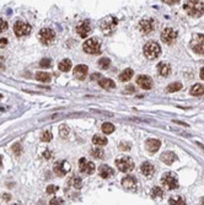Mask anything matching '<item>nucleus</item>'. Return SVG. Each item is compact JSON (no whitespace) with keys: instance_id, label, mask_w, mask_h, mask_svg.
Wrapping results in <instances>:
<instances>
[{"instance_id":"obj_46","label":"nucleus","mask_w":204,"mask_h":205,"mask_svg":"<svg viewBox=\"0 0 204 205\" xmlns=\"http://www.w3.org/2000/svg\"><path fill=\"white\" fill-rule=\"evenodd\" d=\"M164 2H166V4H176V2H180V0H164Z\"/></svg>"},{"instance_id":"obj_8","label":"nucleus","mask_w":204,"mask_h":205,"mask_svg":"<svg viewBox=\"0 0 204 205\" xmlns=\"http://www.w3.org/2000/svg\"><path fill=\"white\" fill-rule=\"evenodd\" d=\"M14 31H15V34L17 37H24V36H27V34L31 32V26L27 22L17 21L14 25Z\"/></svg>"},{"instance_id":"obj_24","label":"nucleus","mask_w":204,"mask_h":205,"mask_svg":"<svg viewBox=\"0 0 204 205\" xmlns=\"http://www.w3.org/2000/svg\"><path fill=\"white\" fill-rule=\"evenodd\" d=\"M36 80L41 81V82H49L51 81V75L48 72H44V71H38L36 74Z\"/></svg>"},{"instance_id":"obj_13","label":"nucleus","mask_w":204,"mask_h":205,"mask_svg":"<svg viewBox=\"0 0 204 205\" xmlns=\"http://www.w3.org/2000/svg\"><path fill=\"white\" fill-rule=\"evenodd\" d=\"M76 32H78V34H79L80 37H82V38L87 37L89 33L91 32V24H90V21H89V20H85V21H82L81 24H79L78 27H76Z\"/></svg>"},{"instance_id":"obj_19","label":"nucleus","mask_w":204,"mask_h":205,"mask_svg":"<svg viewBox=\"0 0 204 205\" xmlns=\"http://www.w3.org/2000/svg\"><path fill=\"white\" fill-rule=\"evenodd\" d=\"M176 160H177V156H176L173 152H171V151L164 152V154L161 155V161H162L164 164H166V165H172Z\"/></svg>"},{"instance_id":"obj_35","label":"nucleus","mask_w":204,"mask_h":205,"mask_svg":"<svg viewBox=\"0 0 204 205\" xmlns=\"http://www.w3.org/2000/svg\"><path fill=\"white\" fill-rule=\"evenodd\" d=\"M109 64H111V62H109L108 58H101V59L99 60V67L101 69H108Z\"/></svg>"},{"instance_id":"obj_40","label":"nucleus","mask_w":204,"mask_h":205,"mask_svg":"<svg viewBox=\"0 0 204 205\" xmlns=\"http://www.w3.org/2000/svg\"><path fill=\"white\" fill-rule=\"evenodd\" d=\"M6 28H7V22H6V21H4L2 19H0V33H1V32H4Z\"/></svg>"},{"instance_id":"obj_47","label":"nucleus","mask_w":204,"mask_h":205,"mask_svg":"<svg viewBox=\"0 0 204 205\" xmlns=\"http://www.w3.org/2000/svg\"><path fill=\"white\" fill-rule=\"evenodd\" d=\"M43 156H44V157H46V159H49V157H51V156H52V154H51V152H49V151H46V152H44V154H43Z\"/></svg>"},{"instance_id":"obj_36","label":"nucleus","mask_w":204,"mask_h":205,"mask_svg":"<svg viewBox=\"0 0 204 205\" xmlns=\"http://www.w3.org/2000/svg\"><path fill=\"white\" fill-rule=\"evenodd\" d=\"M91 155H92L95 159H102V157L104 156V152H103V150H101V149H92Z\"/></svg>"},{"instance_id":"obj_41","label":"nucleus","mask_w":204,"mask_h":205,"mask_svg":"<svg viewBox=\"0 0 204 205\" xmlns=\"http://www.w3.org/2000/svg\"><path fill=\"white\" fill-rule=\"evenodd\" d=\"M63 203V200L60 198H53L51 202H49V205H59Z\"/></svg>"},{"instance_id":"obj_7","label":"nucleus","mask_w":204,"mask_h":205,"mask_svg":"<svg viewBox=\"0 0 204 205\" xmlns=\"http://www.w3.org/2000/svg\"><path fill=\"white\" fill-rule=\"evenodd\" d=\"M161 182H162V185L166 187L167 189L170 190H173L178 187V179H177V176L175 173H171V172H167L162 176L161 178Z\"/></svg>"},{"instance_id":"obj_38","label":"nucleus","mask_w":204,"mask_h":205,"mask_svg":"<svg viewBox=\"0 0 204 205\" xmlns=\"http://www.w3.org/2000/svg\"><path fill=\"white\" fill-rule=\"evenodd\" d=\"M39 65H41L42 68H48V67H51V59H48V58L42 59L41 63H39Z\"/></svg>"},{"instance_id":"obj_6","label":"nucleus","mask_w":204,"mask_h":205,"mask_svg":"<svg viewBox=\"0 0 204 205\" xmlns=\"http://www.w3.org/2000/svg\"><path fill=\"white\" fill-rule=\"evenodd\" d=\"M38 37H39V41H41L43 44L51 46V44L54 42V39H55V32H54L52 28L46 27V28H42V30L39 31Z\"/></svg>"},{"instance_id":"obj_30","label":"nucleus","mask_w":204,"mask_h":205,"mask_svg":"<svg viewBox=\"0 0 204 205\" xmlns=\"http://www.w3.org/2000/svg\"><path fill=\"white\" fill-rule=\"evenodd\" d=\"M102 132L104 134H111L114 132V125L112 123H103L102 124Z\"/></svg>"},{"instance_id":"obj_49","label":"nucleus","mask_w":204,"mask_h":205,"mask_svg":"<svg viewBox=\"0 0 204 205\" xmlns=\"http://www.w3.org/2000/svg\"><path fill=\"white\" fill-rule=\"evenodd\" d=\"M199 75H201V79L204 80V68L201 69V72H199Z\"/></svg>"},{"instance_id":"obj_14","label":"nucleus","mask_w":204,"mask_h":205,"mask_svg":"<svg viewBox=\"0 0 204 205\" xmlns=\"http://www.w3.org/2000/svg\"><path fill=\"white\" fill-rule=\"evenodd\" d=\"M122 187L127 190H136L138 187V182H136L135 177L132 176H127L122 179Z\"/></svg>"},{"instance_id":"obj_22","label":"nucleus","mask_w":204,"mask_h":205,"mask_svg":"<svg viewBox=\"0 0 204 205\" xmlns=\"http://www.w3.org/2000/svg\"><path fill=\"white\" fill-rule=\"evenodd\" d=\"M99 85L101 86L102 89H104V90H112V89L116 87L114 81L111 80V79H100L99 80Z\"/></svg>"},{"instance_id":"obj_9","label":"nucleus","mask_w":204,"mask_h":205,"mask_svg":"<svg viewBox=\"0 0 204 205\" xmlns=\"http://www.w3.org/2000/svg\"><path fill=\"white\" fill-rule=\"evenodd\" d=\"M79 168H80V171L82 172V173H85V174H92L95 172V170H96L95 164L91 162V161H89L85 157H81L79 160Z\"/></svg>"},{"instance_id":"obj_26","label":"nucleus","mask_w":204,"mask_h":205,"mask_svg":"<svg viewBox=\"0 0 204 205\" xmlns=\"http://www.w3.org/2000/svg\"><path fill=\"white\" fill-rule=\"evenodd\" d=\"M191 95L192 96H201V95H204V86L201 85V84H197L194 85L192 89H191Z\"/></svg>"},{"instance_id":"obj_18","label":"nucleus","mask_w":204,"mask_h":205,"mask_svg":"<svg viewBox=\"0 0 204 205\" xmlns=\"http://www.w3.org/2000/svg\"><path fill=\"white\" fill-rule=\"evenodd\" d=\"M69 171V165L65 161H60V162H57L55 166H54V173L57 176H64L67 172Z\"/></svg>"},{"instance_id":"obj_12","label":"nucleus","mask_w":204,"mask_h":205,"mask_svg":"<svg viewBox=\"0 0 204 205\" xmlns=\"http://www.w3.org/2000/svg\"><path fill=\"white\" fill-rule=\"evenodd\" d=\"M177 38V32L175 30H172L171 27H166L162 32H161V39L166 43V44H172Z\"/></svg>"},{"instance_id":"obj_5","label":"nucleus","mask_w":204,"mask_h":205,"mask_svg":"<svg viewBox=\"0 0 204 205\" xmlns=\"http://www.w3.org/2000/svg\"><path fill=\"white\" fill-rule=\"evenodd\" d=\"M118 20L114 16H107L101 24V30L104 34H111L117 27Z\"/></svg>"},{"instance_id":"obj_2","label":"nucleus","mask_w":204,"mask_h":205,"mask_svg":"<svg viewBox=\"0 0 204 205\" xmlns=\"http://www.w3.org/2000/svg\"><path fill=\"white\" fill-rule=\"evenodd\" d=\"M161 53V48L160 46L151 41V42H148L145 46H144V54L148 59H156Z\"/></svg>"},{"instance_id":"obj_51","label":"nucleus","mask_w":204,"mask_h":205,"mask_svg":"<svg viewBox=\"0 0 204 205\" xmlns=\"http://www.w3.org/2000/svg\"><path fill=\"white\" fill-rule=\"evenodd\" d=\"M201 203H202V204L204 205V197H203V198H202V199H201Z\"/></svg>"},{"instance_id":"obj_28","label":"nucleus","mask_w":204,"mask_h":205,"mask_svg":"<svg viewBox=\"0 0 204 205\" xmlns=\"http://www.w3.org/2000/svg\"><path fill=\"white\" fill-rule=\"evenodd\" d=\"M92 142L95 144V145H97V146H103V145H106L107 144V139L104 137H102V135H95V137H92Z\"/></svg>"},{"instance_id":"obj_45","label":"nucleus","mask_w":204,"mask_h":205,"mask_svg":"<svg viewBox=\"0 0 204 205\" xmlns=\"http://www.w3.org/2000/svg\"><path fill=\"white\" fill-rule=\"evenodd\" d=\"M7 46V39L6 38H0V48H4Z\"/></svg>"},{"instance_id":"obj_52","label":"nucleus","mask_w":204,"mask_h":205,"mask_svg":"<svg viewBox=\"0 0 204 205\" xmlns=\"http://www.w3.org/2000/svg\"><path fill=\"white\" fill-rule=\"evenodd\" d=\"M1 164H2V161H1V156H0V166H1Z\"/></svg>"},{"instance_id":"obj_23","label":"nucleus","mask_w":204,"mask_h":205,"mask_svg":"<svg viewBox=\"0 0 204 205\" xmlns=\"http://www.w3.org/2000/svg\"><path fill=\"white\" fill-rule=\"evenodd\" d=\"M140 170H141V173L144 174V176H151L153 173H154V165L151 164V162H144L143 165H141V167H140Z\"/></svg>"},{"instance_id":"obj_20","label":"nucleus","mask_w":204,"mask_h":205,"mask_svg":"<svg viewBox=\"0 0 204 205\" xmlns=\"http://www.w3.org/2000/svg\"><path fill=\"white\" fill-rule=\"evenodd\" d=\"M170 71H171V65L169 63L161 62V63L157 64V72H159V75H161V76H167V75L170 74Z\"/></svg>"},{"instance_id":"obj_39","label":"nucleus","mask_w":204,"mask_h":205,"mask_svg":"<svg viewBox=\"0 0 204 205\" xmlns=\"http://www.w3.org/2000/svg\"><path fill=\"white\" fill-rule=\"evenodd\" d=\"M12 152H14L15 155H20V154H21V145H20V144H15V145L12 146Z\"/></svg>"},{"instance_id":"obj_17","label":"nucleus","mask_w":204,"mask_h":205,"mask_svg":"<svg viewBox=\"0 0 204 205\" xmlns=\"http://www.w3.org/2000/svg\"><path fill=\"white\" fill-rule=\"evenodd\" d=\"M73 72H74V76L78 80H84L86 77V75H87V67L86 65H82V64L76 65L74 68V70H73Z\"/></svg>"},{"instance_id":"obj_31","label":"nucleus","mask_w":204,"mask_h":205,"mask_svg":"<svg viewBox=\"0 0 204 205\" xmlns=\"http://www.w3.org/2000/svg\"><path fill=\"white\" fill-rule=\"evenodd\" d=\"M169 204L170 205H186V200H184L182 197H173V198L170 199Z\"/></svg>"},{"instance_id":"obj_42","label":"nucleus","mask_w":204,"mask_h":205,"mask_svg":"<svg viewBox=\"0 0 204 205\" xmlns=\"http://www.w3.org/2000/svg\"><path fill=\"white\" fill-rule=\"evenodd\" d=\"M57 189H58V187H55V185H48V187H47V193H48V194L55 193Z\"/></svg>"},{"instance_id":"obj_27","label":"nucleus","mask_w":204,"mask_h":205,"mask_svg":"<svg viewBox=\"0 0 204 205\" xmlns=\"http://www.w3.org/2000/svg\"><path fill=\"white\" fill-rule=\"evenodd\" d=\"M58 68H59L60 71H64V72L69 71V70L71 69V62H70V59H63V60L59 63Z\"/></svg>"},{"instance_id":"obj_16","label":"nucleus","mask_w":204,"mask_h":205,"mask_svg":"<svg viewBox=\"0 0 204 205\" xmlns=\"http://www.w3.org/2000/svg\"><path fill=\"white\" fill-rule=\"evenodd\" d=\"M161 146V141L157 140V139H148L146 142H145V147L149 152H156Z\"/></svg>"},{"instance_id":"obj_37","label":"nucleus","mask_w":204,"mask_h":205,"mask_svg":"<svg viewBox=\"0 0 204 205\" xmlns=\"http://www.w3.org/2000/svg\"><path fill=\"white\" fill-rule=\"evenodd\" d=\"M162 195H164V192H162V189L160 187H155L153 189V192H151V197L153 198H159V197H162Z\"/></svg>"},{"instance_id":"obj_10","label":"nucleus","mask_w":204,"mask_h":205,"mask_svg":"<svg viewBox=\"0 0 204 205\" xmlns=\"http://www.w3.org/2000/svg\"><path fill=\"white\" fill-rule=\"evenodd\" d=\"M191 47L196 53L204 54V34H196L192 39Z\"/></svg>"},{"instance_id":"obj_34","label":"nucleus","mask_w":204,"mask_h":205,"mask_svg":"<svg viewBox=\"0 0 204 205\" xmlns=\"http://www.w3.org/2000/svg\"><path fill=\"white\" fill-rule=\"evenodd\" d=\"M69 133H70V130H69V128L65 125V124L60 125V128H59V135H60V137H67L69 135Z\"/></svg>"},{"instance_id":"obj_4","label":"nucleus","mask_w":204,"mask_h":205,"mask_svg":"<svg viewBox=\"0 0 204 205\" xmlns=\"http://www.w3.org/2000/svg\"><path fill=\"white\" fill-rule=\"evenodd\" d=\"M116 166L121 172H131L134 170V162L128 156H122L116 160Z\"/></svg>"},{"instance_id":"obj_32","label":"nucleus","mask_w":204,"mask_h":205,"mask_svg":"<svg viewBox=\"0 0 204 205\" xmlns=\"http://www.w3.org/2000/svg\"><path fill=\"white\" fill-rule=\"evenodd\" d=\"M52 139H53V134L51 133V130H46V132H43L42 135H41V140L44 141V142H48V141H51Z\"/></svg>"},{"instance_id":"obj_11","label":"nucleus","mask_w":204,"mask_h":205,"mask_svg":"<svg viewBox=\"0 0 204 205\" xmlns=\"http://www.w3.org/2000/svg\"><path fill=\"white\" fill-rule=\"evenodd\" d=\"M155 28V22L153 19H143L139 22V30L143 34L151 33Z\"/></svg>"},{"instance_id":"obj_1","label":"nucleus","mask_w":204,"mask_h":205,"mask_svg":"<svg viewBox=\"0 0 204 205\" xmlns=\"http://www.w3.org/2000/svg\"><path fill=\"white\" fill-rule=\"evenodd\" d=\"M184 10L191 17H201L204 14V4L198 0H191L184 4Z\"/></svg>"},{"instance_id":"obj_3","label":"nucleus","mask_w":204,"mask_h":205,"mask_svg":"<svg viewBox=\"0 0 204 205\" xmlns=\"http://www.w3.org/2000/svg\"><path fill=\"white\" fill-rule=\"evenodd\" d=\"M82 49L87 54H100L101 52V43L97 38H90L82 44Z\"/></svg>"},{"instance_id":"obj_15","label":"nucleus","mask_w":204,"mask_h":205,"mask_svg":"<svg viewBox=\"0 0 204 205\" xmlns=\"http://www.w3.org/2000/svg\"><path fill=\"white\" fill-rule=\"evenodd\" d=\"M136 84H138L141 89H144V90H150V89L153 87V80H151V77L148 76V75H140V76H138Z\"/></svg>"},{"instance_id":"obj_33","label":"nucleus","mask_w":204,"mask_h":205,"mask_svg":"<svg viewBox=\"0 0 204 205\" xmlns=\"http://www.w3.org/2000/svg\"><path fill=\"white\" fill-rule=\"evenodd\" d=\"M69 183L73 184V187H75V188H80L81 184H82L81 178H79V177H71L70 181H69Z\"/></svg>"},{"instance_id":"obj_44","label":"nucleus","mask_w":204,"mask_h":205,"mask_svg":"<svg viewBox=\"0 0 204 205\" xmlns=\"http://www.w3.org/2000/svg\"><path fill=\"white\" fill-rule=\"evenodd\" d=\"M134 91H135L134 86H127V87H126V90H124V92H126V94H133Z\"/></svg>"},{"instance_id":"obj_48","label":"nucleus","mask_w":204,"mask_h":205,"mask_svg":"<svg viewBox=\"0 0 204 205\" xmlns=\"http://www.w3.org/2000/svg\"><path fill=\"white\" fill-rule=\"evenodd\" d=\"M100 77V74H94L91 75V80H95V79H99Z\"/></svg>"},{"instance_id":"obj_53","label":"nucleus","mask_w":204,"mask_h":205,"mask_svg":"<svg viewBox=\"0 0 204 205\" xmlns=\"http://www.w3.org/2000/svg\"><path fill=\"white\" fill-rule=\"evenodd\" d=\"M14 205H21V204H19V203H16V204H14Z\"/></svg>"},{"instance_id":"obj_21","label":"nucleus","mask_w":204,"mask_h":205,"mask_svg":"<svg viewBox=\"0 0 204 205\" xmlns=\"http://www.w3.org/2000/svg\"><path fill=\"white\" fill-rule=\"evenodd\" d=\"M99 173H100V176H101L102 178H109L111 176H113V171H112V168L109 167V166H107V165H101L100 167H99Z\"/></svg>"},{"instance_id":"obj_29","label":"nucleus","mask_w":204,"mask_h":205,"mask_svg":"<svg viewBox=\"0 0 204 205\" xmlns=\"http://www.w3.org/2000/svg\"><path fill=\"white\" fill-rule=\"evenodd\" d=\"M181 89H182V84L181 82H172L166 87V91L167 92H176V91H180Z\"/></svg>"},{"instance_id":"obj_43","label":"nucleus","mask_w":204,"mask_h":205,"mask_svg":"<svg viewBox=\"0 0 204 205\" xmlns=\"http://www.w3.org/2000/svg\"><path fill=\"white\" fill-rule=\"evenodd\" d=\"M119 147H121L122 150H124V151H128V150L131 149V144H128V142H123V144L119 145Z\"/></svg>"},{"instance_id":"obj_50","label":"nucleus","mask_w":204,"mask_h":205,"mask_svg":"<svg viewBox=\"0 0 204 205\" xmlns=\"http://www.w3.org/2000/svg\"><path fill=\"white\" fill-rule=\"evenodd\" d=\"M4 198H5V200H9V199H10V195H9V194H5Z\"/></svg>"},{"instance_id":"obj_25","label":"nucleus","mask_w":204,"mask_h":205,"mask_svg":"<svg viewBox=\"0 0 204 205\" xmlns=\"http://www.w3.org/2000/svg\"><path fill=\"white\" fill-rule=\"evenodd\" d=\"M133 74H134V71H133L132 69L128 68V69H126L124 71H122V74H121L118 77H119L121 81H129V80L132 79Z\"/></svg>"}]
</instances>
